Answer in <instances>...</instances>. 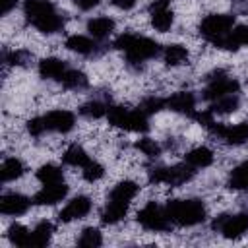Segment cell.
<instances>
[{"instance_id":"6da1fadb","label":"cell","mask_w":248,"mask_h":248,"mask_svg":"<svg viewBox=\"0 0 248 248\" xmlns=\"http://www.w3.org/2000/svg\"><path fill=\"white\" fill-rule=\"evenodd\" d=\"M23 12L41 33H56L64 25V19L56 14L52 2L48 0H25Z\"/></svg>"},{"instance_id":"7a4b0ae2","label":"cell","mask_w":248,"mask_h":248,"mask_svg":"<svg viewBox=\"0 0 248 248\" xmlns=\"http://www.w3.org/2000/svg\"><path fill=\"white\" fill-rule=\"evenodd\" d=\"M165 211L172 223L182 227H192L205 219V205L200 200H172Z\"/></svg>"},{"instance_id":"3957f363","label":"cell","mask_w":248,"mask_h":248,"mask_svg":"<svg viewBox=\"0 0 248 248\" xmlns=\"http://www.w3.org/2000/svg\"><path fill=\"white\" fill-rule=\"evenodd\" d=\"M114 46L124 50L130 62H141L147 58H153L159 52V43L147 39V37H136V35H120L114 41Z\"/></svg>"},{"instance_id":"277c9868","label":"cell","mask_w":248,"mask_h":248,"mask_svg":"<svg viewBox=\"0 0 248 248\" xmlns=\"http://www.w3.org/2000/svg\"><path fill=\"white\" fill-rule=\"evenodd\" d=\"M234 25V16H229V14H211L207 16L202 25H200V33L209 39L211 43H215L217 39L229 35V29Z\"/></svg>"},{"instance_id":"5b68a950","label":"cell","mask_w":248,"mask_h":248,"mask_svg":"<svg viewBox=\"0 0 248 248\" xmlns=\"http://www.w3.org/2000/svg\"><path fill=\"white\" fill-rule=\"evenodd\" d=\"M194 176V170H192V165H174L170 169L167 167H159V169H153L149 172V180L151 182H165V184H170V186H178V184H184L188 182L190 178Z\"/></svg>"},{"instance_id":"8992f818","label":"cell","mask_w":248,"mask_h":248,"mask_svg":"<svg viewBox=\"0 0 248 248\" xmlns=\"http://www.w3.org/2000/svg\"><path fill=\"white\" fill-rule=\"evenodd\" d=\"M138 223L149 231H169L170 229V219L163 207H159L155 202H149L140 213H138Z\"/></svg>"},{"instance_id":"52a82bcc","label":"cell","mask_w":248,"mask_h":248,"mask_svg":"<svg viewBox=\"0 0 248 248\" xmlns=\"http://www.w3.org/2000/svg\"><path fill=\"white\" fill-rule=\"evenodd\" d=\"M213 229L221 231L225 238H238L248 231V213L238 215H219L213 221Z\"/></svg>"},{"instance_id":"ba28073f","label":"cell","mask_w":248,"mask_h":248,"mask_svg":"<svg viewBox=\"0 0 248 248\" xmlns=\"http://www.w3.org/2000/svg\"><path fill=\"white\" fill-rule=\"evenodd\" d=\"M215 76H217V78H209L211 83H209L207 89L203 91V97H205V99L215 101V99H219V97L232 95V93L238 91V81H236V79H229V78H225V72H223V70L215 72Z\"/></svg>"},{"instance_id":"9c48e42d","label":"cell","mask_w":248,"mask_h":248,"mask_svg":"<svg viewBox=\"0 0 248 248\" xmlns=\"http://www.w3.org/2000/svg\"><path fill=\"white\" fill-rule=\"evenodd\" d=\"M149 10H151V25L161 33L169 31L172 21H174L172 12L169 10V2L167 0H157L149 6Z\"/></svg>"},{"instance_id":"30bf717a","label":"cell","mask_w":248,"mask_h":248,"mask_svg":"<svg viewBox=\"0 0 248 248\" xmlns=\"http://www.w3.org/2000/svg\"><path fill=\"white\" fill-rule=\"evenodd\" d=\"M68 194V186L64 182H56V184H46L43 190H39L33 198V203L37 205H54L58 203L62 198H66Z\"/></svg>"},{"instance_id":"8fae6325","label":"cell","mask_w":248,"mask_h":248,"mask_svg":"<svg viewBox=\"0 0 248 248\" xmlns=\"http://www.w3.org/2000/svg\"><path fill=\"white\" fill-rule=\"evenodd\" d=\"M89 209H91L89 198H87V196H78V198H74V200L60 211L58 217H60L62 223H70V221H74V219L85 217V215L89 213Z\"/></svg>"},{"instance_id":"7c38bea8","label":"cell","mask_w":248,"mask_h":248,"mask_svg":"<svg viewBox=\"0 0 248 248\" xmlns=\"http://www.w3.org/2000/svg\"><path fill=\"white\" fill-rule=\"evenodd\" d=\"M45 122H46V128L48 130H54V132H70L74 128V114L70 110H50L46 116H45Z\"/></svg>"},{"instance_id":"4fadbf2b","label":"cell","mask_w":248,"mask_h":248,"mask_svg":"<svg viewBox=\"0 0 248 248\" xmlns=\"http://www.w3.org/2000/svg\"><path fill=\"white\" fill-rule=\"evenodd\" d=\"M29 200L21 194H4L0 200V211L6 215H21L29 207Z\"/></svg>"},{"instance_id":"5bb4252c","label":"cell","mask_w":248,"mask_h":248,"mask_svg":"<svg viewBox=\"0 0 248 248\" xmlns=\"http://www.w3.org/2000/svg\"><path fill=\"white\" fill-rule=\"evenodd\" d=\"M167 107L172 108L174 112H182V114H194V107H196V99L190 91H178L172 97L167 99Z\"/></svg>"},{"instance_id":"9a60e30c","label":"cell","mask_w":248,"mask_h":248,"mask_svg":"<svg viewBox=\"0 0 248 248\" xmlns=\"http://www.w3.org/2000/svg\"><path fill=\"white\" fill-rule=\"evenodd\" d=\"M39 74L45 79H62V76L66 74V62H62L60 58H43L39 62Z\"/></svg>"},{"instance_id":"2e32d148","label":"cell","mask_w":248,"mask_h":248,"mask_svg":"<svg viewBox=\"0 0 248 248\" xmlns=\"http://www.w3.org/2000/svg\"><path fill=\"white\" fill-rule=\"evenodd\" d=\"M136 194H138V184L132 182V180H122V182H118V184L112 188L108 200H110V202H118V203L128 205L130 200H132Z\"/></svg>"},{"instance_id":"e0dca14e","label":"cell","mask_w":248,"mask_h":248,"mask_svg":"<svg viewBox=\"0 0 248 248\" xmlns=\"http://www.w3.org/2000/svg\"><path fill=\"white\" fill-rule=\"evenodd\" d=\"M120 128L132 130V132H145V130L149 128V126H147V114L141 112L140 108H138V110H126Z\"/></svg>"},{"instance_id":"ac0fdd59","label":"cell","mask_w":248,"mask_h":248,"mask_svg":"<svg viewBox=\"0 0 248 248\" xmlns=\"http://www.w3.org/2000/svg\"><path fill=\"white\" fill-rule=\"evenodd\" d=\"M221 138L231 145H240V143L248 141V124L240 122V124H234V126H225Z\"/></svg>"},{"instance_id":"d6986e66","label":"cell","mask_w":248,"mask_h":248,"mask_svg":"<svg viewBox=\"0 0 248 248\" xmlns=\"http://www.w3.org/2000/svg\"><path fill=\"white\" fill-rule=\"evenodd\" d=\"M186 163L192 167H209L213 163V153L207 147H196L186 153Z\"/></svg>"},{"instance_id":"ffe728a7","label":"cell","mask_w":248,"mask_h":248,"mask_svg":"<svg viewBox=\"0 0 248 248\" xmlns=\"http://www.w3.org/2000/svg\"><path fill=\"white\" fill-rule=\"evenodd\" d=\"M112 29H114V21L110 19V17H95V19H91L89 23H87V31L93 35V37H107V35H110L112 33Z\"/></svg>"},{"instance_id":"44dd1931","label":"cell","mask_w":248,"mask_h":248,"mask_svg":"<svg viewBox=\"0 0 248 248\" xmlns=\"http://www.w3.org/2000/svg\"><path fill=\"white\" fill-rule=\"evenodd\" d=\"M229 188L232 190H246L248 188V161L240 163L238 167L232 169L229 176Z\"/></svg>"},{"instance_id":"7402d4cb","label":"cell","mask_w":248,"mask_h":248,"mask_svg":"<svg viewBox=\"0 0 248 248\" xmlns=\"http://www.w3.org/2000/svg\"><path fill=\"white\" fill-rule=\"evenodd\" d=\"M23 170H25L23 163H21L19 159L12 157V159H6V161L2 163L0 174H2V180L8 182V180H16V178H19V176L23 174Z\"/></svg>"},{"instance_id":"603a6c76","label":"cell","mask_w":248,"mask_h":248,"mask_svg":"<svg viewBox=\"0 0 248 248\" xmlns=\"http://www.w3.org/2000/svg\"><path fill=\"white\" fill-rule=\"evenodd\" d=\"M126 209H128V205L108 200V203H107V207H105L101 219H103V223H107V225H114V223H118V221L126 215Z\"/></svg>"},{"instance_id":"cb8c5ba5","label":"cell","mask_w":248,"mask_h":248,"mask_svg":"<svg viewBox=\"0 0 248 248\" xmlns=\"http://www.w3.org/2000/svg\"><path fill=\"white\" fill-rule=\"evenodd\" d=\"M50 234H52V225L48 221H41L31 231V242H29V246H45L50 240Z\"/></svg>"},{"instance_id":"d4e9b609","label":"cell","mask_w":248,"mask_h":248,"mask_svg":"<svg viewBox=\"0 0 248 248\" xmlns=\"http://www.w3.org/2000/svg\"><path fill=\"white\" fill-rule=\"evenodd\" d=\"M66 46H68L70 50H74V52L89 54V52H93L95 43H93L91 39L83 37V35H72V37H68V39H66Z\"/></svg>"},{"instance_id":"484cf974","label":"cell","mask_w":248,"mask_h":248,"mask_svg":"<svg viewBox=\"0 0 248 248\" xmlns=\"http://www.w3.org/2000/svg\"><path fill=\"white\" fill-rule=\"evenodd\" d=\"M64 83V87L68 89H83L87 87V76L79 70H66V74L60 79Z\"/></svg>"},{"instance_id":"4316f807","label":"cell","mask_w":248,"mask_h":248,"mask_svg":"<svg viewBox=\"0 0 248 248\" xmlns=\"http://www.w3.org/2000/svg\"><path fill=\"white\" fill-rule=\"evenodd\" d=\"M188 60V50L182 45H169L165 48V62L169 66H178Z\"/></svg>"},{"instance_id":"83f0119b","label":"cell","mask_w":248,"mask_h":248,"mask_svg":"<svg viewBox=\"0 0 248 248\" xmlns=\"http://www.w3.org/2000/svg\"><path fill=\"white\" fill-rule=\"evenodd\" d=\"M238 108V97L232 93V95H225V97H219L215 99V103L211 105V112H219V114H227V112H232Z\"/></svg>"},{"instance_id":"f1b7e54d","label":"cell","mask_w":248,"mask_h":248,"mask_svg":"<svg viewBox=\"0 0 248 248\" xmlns=\"http://www.w3.org/2000/svg\"><path fill=\"white\" fill-rule=\"evenodd\" d=\"M64 163H68V165H72V167H85V165L89 163V157H87V153L83 151V147L72 145V147H68L66 153H64Z\"/></svg>"},{"instance_id":"f546056e","label":"cell","mask_w":248,"mask_h":248,"mask_svg":"<svg viewBox=\"0 0 248 248\" xmlns=\"http://www.w3.org/2000/svg\"><path fill=\"white\" fill-rule=\"evenodd\" d=\"M8 238H10V242L12 244H16V246H29V242H31V232L23 227V225H12L10 229H8Z\"/></svg>"},{"instance_id":"4dcf8cb0","label":"cell","mask_w":248,"mask_h":248,"mask_svg":"<svg viewBox=\"0 0 248 248\" xmlns=\"http://www.w3.org/2000/svg\"><path fill=\"white\" fill-rule=\"evenodd\" d=\"M37 178L43 184H56V182H62V170L56 165H43L37 170Z\"/></svg>"},{"instance_id":"1f68e13d","label":"cell","mask_w":248,"mask_h":248,"mask_svg":"<svg viewBox=\"0 0 248 248\" xmlns=\"http://www.w3.org/2000/svg\"><path fill=\"white\" fill-rule=\"evenodd\" d=\"M78 244H79L81 248H97V246H101V244H103L101 232H99L97 229H93V227L83 229V232H81V236H79Z\"/></svg>"},{"instance_id":"d6a6232c","label":"cell","mask_w":248,"mask_h":248,"mask_svg":"<svg viewBox=\"0 0 248 248\" xmlns=\"http://www.w3.org/2000/svg\"><path fill=\"white\" fill-rule=\"evenodd\" d=\"M107 110H108L107 105L101 103V101H89V103L81 105V108H79V112L87 118H101V116L107 114Z\"/></svg>"},{"instance_id":"836d02e7","label":"cell","mask_w":248,"mask_h":248,"mask_svg":"<svg viewBox=\"0 0 248 248\" xmlns=\"http://www.w3.org/2000/svg\"><path fill=\"white\" fill-rule=\"evenodd\" d=\"M136 147H138L143 155H149V157H157L159 151H161L159 143H157L155 140H151V138H141V140H138V141H136Z\"/></svg>"},{"instance_id":"e575fe53","label":"cell","mask_w":248,"mask_h":248,"mask_svg":"<svg viewBox=\"0 0 248 248\" xmlns=\"http://www.w3.org/2000/svg\"><path fill=\"white\" fill-rule=\"evenodd\" d=\"M165 105H167V101H163V99H159V97H147V99L140 105V110L145 112V114H153V112L161 110Z\"/></svg>"},{"instance_id":"d590c367","label":"cell","mask_w":248,"mask_h":248,"mask_svg":"<svg viewBox=\"0 0 248 248\" xmlns=\"http://www.w3.org/2000/svg\"><path fill=\"white\" fill-rule=\"evenodd\" d=\"M103 174H105L103 167H101L99 163H95V161H89V163L83 167V178H85V180H89V182L99 180Z\"/></svg>"},{"instance_id":"8d00e7d4","label":"cell","mask_w":248,"mask_h":248,"mask_svg":"<svg viewBox=\"0 0 248 248\" xmlns=\"http://www.w3.org/2000/svg\"><path fill=\"white\" fill-rule=\"evenodd\" d=\"M31 54L27 50H16V52H10L8 54V62L14 64V66H27L31 62Z\"/></svg>"},{"instance_id":"74e56055","label":"cell","mask_w":248,"mask_h":248,"mask_svg":"<svg viewBox=\"0 0 248 248\" xmlns=\"http://www.w3.org/2000/svg\"><path fill=\"white\" fill-rule=\"evenodd\" d=\"M45 130H48V128H46V122H45V116H43V118H31V120L27 122V132H29L31 136H41Z\"/></svg>"},{"instance_id":"f35d334b","label":"cell","mask_w":248,"mask_h":248,"mask_svg":"<svg viewBox=\"0 0 248 248\" xmlns=\"http://www.w3.org/2000/svg\"><path fill=\"white\" fill-rule=\"evenodd\" d=\"M231 37L236 43V46L238 45H248V25H236L234 31L231 33Z\"/></svg>"},{"instance_id":"ab89813d","label":"cell","mask_w":248,"mask_h":248,"mask_svg":"<svg viewBox=\"0 0 248 248\" xmlns=\"http://www.w3.org/2000/svg\"><path fill=\"white\" fill-rule=\"evenodd\" d=\"M112 4L120 10H130V8L136 6V0H112Z\"/></svg>"},{"instance_id":"60d3db41","label":"cell","mask_w":248,"mask_h":248,"mask_svg":"<svg viewBox=\"0 0 248 248\" xmlns=\"http://www.w3.org/2000/svg\"><path fill=\"white\" fill-rule=\"evenodd\" d=\"M16 4H17V0H0V12L6 16L12 8H16Z\"/></svg>"},{"instance_id":"b9f144b4","label":"cell","mask_w":248,"mask_h":248,"mask_svg":"<svg viewBox=\"0 0 248 248\" xmlns=\"http://www.w3.org/2000/svg\"><path fill=\"white\" fill-rule=\"evenodd\" d=\"M99 2H101V0H76V4H78L81 10H91V8H95Z\"/></svg>"}]
</instances>
